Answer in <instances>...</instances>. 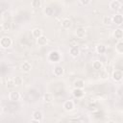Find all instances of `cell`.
Returning <instances> with one entry per match:
<instances>
[{
	"label": "cell",
	"instance_id": "cell-9",
	"mask_svg": "<svg viewBox=\"0 0 123 123\" xmlns=\"http://www.w3.org/2000/svg\"><path fill=\"white\" fill-rule=\"evenodd\" d=\"M21 70L23 72H29L31 70V64L30 62H24L22 64H21Z\"/></svg>",
	"mask_w": 123,
	"mask_h": 123
},
{
	"label": "cell",
	"instance_id": "cell-6",
	"mask_svg": "<svg viewBox=\"0 0 123 123\" xmlns=\"http://www.w3.org/2000/svg\"><path fill=\"white\" fill-rule=\"evenodd\" d=\"M112 78H113V80H115V81H120V80L123 78V73H122V71H121V70H115V71L113 72V74H112Z\"/></svg>",
	"mask_w": 123,
	"mask_h": 123
},
{
	"label": "cell",
	"instance_id": "cell-8",
	"mask_svg": "<svg viewBox=\"0 0 123 123\" xmlns=\"http://www.w3.org/2000/svg\"><path fill=\"white\" fill-rule=\"evenodd\" d=\"M85 35H86V30L84 29V28H77L76 29V36H77V37H79V38H83L84 37H85Z\"/></svg>",
	"mask_w": 123,
	"mask_h": 123
},
{
	"label": "cell",
	"instance_id": "cell-17",
	"mask_svg": "<svg viewBox=\"0 0 123 123\" xmlns=\"http://www.w3.org/2000/svg\"><path fill=\"white\" fill-rule=\"evenodd\" d=\"M74 86L75 88H83L85 86V83L82 80H77L74 82Z\"/></svg>",
	"mask_w": 123,
	"mask_h": 123
},
{
	"label": "cell",
	"instance_id": "cell-4",
	"mask_svg": "<svg viewBox=\"0 0 123 123\" xmlns=\"http://www.w3.org/2000/svg\"><path fill=\"white\" fill-rule=\"evenodd\" d=\"M19 98H20V94L17 91H12L9 94V99L12 102H15V101L19 100Z\"/></svg>",
	"mask_w": 123,
	"mask_h": 123
},
{
	"label": "cell",
	"instance_id": "cell-15",
	"mask_svg": "<svg viewBox=\"0 0 123 123\" xmlns=\"http://www.w3.org/2000/svg\"><path fill=\"white\" fill-rule=\"evenodd\" d=\"M79 48L77 47V46H72L71 48H70V54H71V56H73V57H77L78 55H79Z\"/></svg>",
	"mask_w": 123,
	"mask_h": 123
},
{
	"label": "cell",
	"instance_id": "cell-21",
	"mask_svg": "<svg viewBox=\"0 0 123 123\" xmlns=\"http://www.w3.org/2000/svg\"><path fill=\"white\" fill-rule=\"evenodd\" d=\"M12 81H13V84H14V86H20L21 84H22V79H21V77H14L13 79H12Z\"/></svg>",
	"mask_w": 123,
	"mask_h": 123
},
{
	"label": "cell",
	"instance_id": "cell-23",
	"mask_svg": "<svg viewBox=\"0 0 123 123\" xmlns=\"http://www.w3.org/2000/svg\"><path fill=\"white\" fill-rule=\"evenodd\" d=\"M116 51L119 53H123V41H119L116 44Z\"/></svg>",
	"mask_w": 123,
	"mask_h": 123
},
{
	"label": "cell",
	"instance_id": "cell-2",
	"mask_svg": "<svg viewBox=\"0 0 123 123\" xmlns=\"http://www.w3.org/2000/svg\"><path fill=\"white\" fill-rule=\"evenodd\" d=\"M33 122H40L42 121V112L39 111H36L33 113Z\"/></svg>",
	"mask_w": 123,
	"mask_h": 123
},
{
	"label": "cell",
	"instance_id": "cell-1",
	"mask_svg": "<svg viewBox=\"0 0 123 123\" xmlns=\"http://www.w3.org/2000/svg\"><path fill=\"white\" fill-rule=\"evenodd\" d=\"M0 45L2 48H8L12 45V39L9 37H3L0 40Z\"/></svg>",
	"mask_w": 123,
	"mask_h": 123
},
{
	"label": "cell",
	"instance_id": "cell-10",
	"mask_svg": "<svg viewBox=\"0 0 123 123\" xmlns=\"http://www.w3.org/2000/svg\"><path fill=\"white\" fill-rule=\"evenodd\" d=\"M113 36L116 39H121V38H123V31L121 29H116V30H114Z\"/></svg>",
	"mask_w": 123,
	"mask_h": 123
},
{
	"label": "cell",
	"instance_id": "cell-13",
	"mask_svg": "<svg viewBox=\"0 0 123 123\" xmlns=\"http://www.w3.org/2000/svg\"><path fill=\"white\" fill-rule=\"evenodd\" d=\"M92 67L95 70H101L102 67H103V64H102V62L100 61H94L93 63H92Z\"/></svg>",
	"mask_w": 123,
	"mask_h": 123
},
{
	"label": "cell",
	"instance_id": "cell-18",
	"mask_svg": "<svg viewBox=\"0 0 123 123\" xmlns=\"http://www.w3.org/2000/svg\"><path fill=\"white\" fill-rule=\"evenodd\" d=\"M103 23H104L105 25H110V24H111V23H112V17H111V16H109V15L104 16V18H103Z\"/></svg>",
	"mask_w": 123,
	"mask_h": 123
},
{
	"label": "cell",
	"instance_id": "cell-7",
	"mask_svg": "<svg viewBox=\"0 0 123 123\" xmlns=\"http://www.w3.org/2000/svg\"><path fill=\"white\" fill-rule=\"evenodd\" d=\"M73 108H74V104H73L72 101L67 100L63 103V109L65 111H71V110H73Z\"/></svg>",
	"mask_w": 123,
	"mask_h": 123
},
{
	"label": "cell",
	"instance_id": "cell-26",
	"mask_svg": "<svg viewBox=\"0 0 123 123\" xmlns=\"http://www.w3.org/2000/svg\"><path fill=\"white\" fill-rule=\"evenodd\" d=\"M108 76H109V74H108L107 71H105V70H102V71H101V73H100V77H101L102 79H107Z\"/></svg>",
	"mask_w": 123,
	"mask_h": 123
},
{
	"label": "cell",
	"instance_id": "cell-16",
	"mask_svg": "<svg viewBox=\"0 0 123 123\" xmlns=\"http://www.w3.org/2000/svg\"><path fill=\"white\" fill-rule=\"evenodd\" d=\"M62 73H63V68L62 66H56L54 68V74L56 76H61L62 75Z\"/></svg>",
	"mask_w": 123,
	"mask_h": 123
},
{
	"label": "cell",
	"instance_id": "cell-12",
	"mask_svg": "<svg viewBox=\"0 0 123 123\" xmlns=\"http://www.w3.org/2000/svg\"><path fill=\"white\" fill-rule=\"evenodd\" d=\"M32 35H33L34 37L38 38L39 37L42 36V31H41L40 29H38V28H36V29H34V30L32 31Z\"/></svg>",
	"mask_w": 123,
	"mask_h": 123
},
{
	"label": "cell",
	"instance_id": "cell-3",
	"mask_svg": "<svg viewBox=\"0 0 123 123\" xmlns=\"http://www.w3.org/2000/svg\"><path fill=\"white\" fill-rule=\"evenodd\" d=\"M110 8L112 10V11H117L121 8V3L117 0H113L110 3Z\"/></svg>",
	"mask_w": 123,
	"mask_h": 123
},
{
	"label": "cell",
	"instance_id": "cell-20",
	"mask_svg": "<svg viewBox=\"0 0 123 123\" xmlns=\"http://www.w3.org/2000/svg\"><path fill=\"white\" fill-rule=\"evenodd\" d=\"M40 6H41L40 0H33L32 1V7L34 9H38V8H40Z\"/></svg>",
	"mask_w": 123,
	"mask_h": 123
},
{
	"label": "cell",
	"instance_id": "cell-14",
	"mask_svg": "<svg viewBox=\"0 0 123 123\" xmlns=\"http://www.w3.org/2000/svg\"><path fill=\"white\" fill-rule=\"evenodd\" d=\"M46 42H47V38H46V37H44V36H41V37H39L37 38V44H38L39 46L45 45Z\"/></svg>",
	"mask_w": 123,
	"mask_h": 123
},
{
	"label": "cell",
	"instance_id": "cell-11",
	"mask_svg": "<svg viewBox=\"0 0 123 123\" xmlns=\"http://www.w3.org/2000/svg\"><path fill=\"white\" fill-rule=\"evenodd\" d=\"M71 25H72L71 20H70V19H68V18L63 19V20H62V26L64 29H69V28L71 27Z\"/></svg>",
	"mask_w": 123,
	"mask_h": 123
},
{
	"label": "cell",
	"instance_id": "cell-5",
	"mask_svg": "<svg viewBox=\"0 0 123 123\" xmlns=\"http://www.w3.org/2000/svg\"><path fill=\"white\" fill-rule=\"evenodd\" d=\"M112 22L116 25H121L123 23V16L121 14H115L112 17Z\"/></svg>",
	"mask_w": 123,
	"mask_h": 123
},
{
	"label": "cell",
	"instance_id": "cell-25",
	"mask_svg": "<svg viewBox=\"0 0 123 123\" xmlns=\"http://www.w3.org/2000/svg\"><path fill=\"white\" fill-rule=\"evenodd\" d=\"M44 100L46 102H51L53 100V95L51 93H45L44 94Z\"/></svg>",
	"mask_w": 123,
	"mask_h": 123
},
{
	"label": "cell",
	"instance_id": "cell-22",
	"mask_svg": "<svg viewBox=\"0 0 123 123\" xmlns=\"http://www.w3.org/2000/svg\"><path fill=\"white\" fill-rule=\"evenodd\" d=\"M96 50H97V52H98V53L103 54V53H105V52H106V46H105V45H103V44H100V45H98V46H97Z\"/></svg>",
	"mask_w": 123,
	"mask_h": 123
},
{
	"label": "cell",
	"instance_id": "cell-19",
	"mask_svg": "<svg viewBox=\"0 0 123 123\" xmlns=\"http://www.w3.org/2000/svg\"><path fill=\"white\" fill-rule=\"evenodd\" d=\"M73 94L75 97H81V96H83L84 92L82 91V88H75L73 90Z\"/></svg>",
	"mask_w": 123,
	"mask_h": 123
},
{
	"label": "cell",
	"instance_id": "cell-24",
	"mask_svg": "<svg viewBox=\"0 0 123 123\" xmlns=\"http://www.w3.org/2000/svg\"><path fill=\"white\" fill-rule=\"evenodd\" d=\"M53 9L51 8V7H47V8H45L44 9V13L46 14V15H53Z\"/></svg>",
	"mask_w": 123,
	"mask_h": 123
},
{
	"label": "cell",
	"instance_id": "cell-27",
	"mask_svg": "<svg viewBox=\"0 0 123 123\" xmlns=\"http://www.w3.org/2000/svg\"><path fill=\"white\" fill-rule=\"evenodd\" d=\"M83 5H88L90 3V0H80Z\"/></svg>",
	"mask_w": 123,
	"mask_h": 123
}]
</instances>
